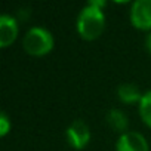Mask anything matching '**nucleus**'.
<instances>
[{"mask_svg": "<svg viewBox=\"0 0 151 151\" xmlns=\"http://www.w3.org/2000/svg\"><path fill=\"white\" fill-rule=\"evenodd\" d=\"M117 98L124 102V104H135L141 101L142 93L139 91V88L133 83H123L117 88Z\"/></svg>", "mask_w": 151, "mask_h": 151, "instance_id": "8", "label": "nucleus"}, {"mask_svg": "<svg viewBox=\"0 0 151 151\" xmlns=\"http://www.w3.org/2000/svg\"><path fill=\"white\" fill-rule=\"evenodd\" d=\"M22 46L27 53L43 56L53 49V37L50 31L43 27H31L22 39Z\"/></svg>", "mask_w": 151, "mask_h": 151, "instance_id": "2", "label": "nucleus"}, {"mask_svg": "<svg viewBox=\"0 0 151 151\" xmlns=\"http://www.w3.org/2000/svg\"><path fill=\"white\" fill-rule=\"evenodd\" d=\"M130 22L139 30H151V0H135L130 5Z\"/></svg>", "mask_w": 151, "mask_h": 151, "instance_id": "4", "label": "nucleus"}, {"mask_svg": "<svg viewBox=\"0 0 151 151\" xmlns=\"http://www.w3.org/2000/svg\"><path fill=\"white\" fill-rule=\"evenodd\" d=\"M148 142L139 132L127 130L122 133L116 142V151H148Z\"/></svg>", "mask_w": 151, "mask_h": 151, "instance_id": "5", "label": "nucleus"}, {"mask_svg": "<svg viewBox=\"0 0 151 151\" xmlns=\"http://www.w3.org/2000/svg\"><path fill=\"white\" fill-rule=\"evenodd\" d=\"M138 110H139V116L142 122L151 127V91H147L145 93H142V98L138 104Z\"/></svg>", "mask_w": 151, "mask_h": 151, "instance_id": "9", "label": "nucleus"}, {"mask_svg": "<svg viewBox=\"0 0 151 151\" xmlns=\"http://www.w3.org/2000/svg\"><path fill=\"white\" fill-rule=\"evenodd\" d=\"M105 28V17L101 8L88 3L77 17V31L85 40L98 39Z\"/></svg>", "mask_w": 151, "mask_h": 151, "instance_id": "1", "label": "nucleus"}, {"mask_svg": "<svg viewBox=\"0 0 151 151\" xmlns=\"http://www.w3.org/2000/svg\"><path fill=\"white\" fill-rule=\"evenodd\" d=\"M18 36V24L12 15L3 14L0 17V47H8Z\"/></svg>", "mask_w": 151, "mask_h": 151, "instance_id": "6", "label": "nucleus"}, {"mask_svg": "<svg viewBox=\"0 0 151 151\" xmlns=\"http://www.w3.org/2000/svg\"><path fill=\"white\" fill-rule=\"evenodd\" d=\"M145 49H147V52L151 55V33H148L147 34V37H145Z\"/></svg>", "mask_w": 151, "mask_h": 151, "instance_id": "11", "label": "nucleus"}, {"mask_svg": "<svg viewBox=\"0 0 151 151\" xmlns=\"http://www.w3.org/2000/svg\"><path fill=\"white\" fill-rule=\"evenodd\" d=\"M9 130H11L9 117L6 116V113H2V114H0V135H2V136H6Z\"/></svg>", "mask_w": 151, "mask_h": 151, "instance_id": "10", "label": "nucleus"}, {"mask_svg": "<svg viewBox=\"0 0 151 151\" xmlns=\"http://www.w3.org/2000/svg\"><path fill=\"white\" fill-rule=\"evenodd\" d=\"M105 119H107L108 126H110L113 130L120 132V135L124 133V132H127L129 120H127V116L124 114V111H122V110H119V108H113V110H110V111L107 113V117H105Z\"/></svg>", "mask_w": 151, "mask_h": 151, "instance_id": "7", "label": "nucleus"}, {"mask_svg": "<svg viewBox=\"0 0 151 151\" xmlns=\"http://www.w3.org/2000/svg\"><path fill=\"white\" fill-rule=\"evenodd\" d=\"M68 144L76 150H83L91 141V130L86 122L77 119L74 120L65 130Z\"/></svg>", "mask_w": 151, "mask_h": 151, "instance_id": "3", "label": "nucleus"}]
</instances>
